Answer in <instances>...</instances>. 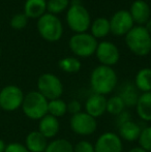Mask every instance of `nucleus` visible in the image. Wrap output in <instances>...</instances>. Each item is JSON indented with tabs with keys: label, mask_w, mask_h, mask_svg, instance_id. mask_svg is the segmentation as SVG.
I'll return each instance as SVG.
<instances>
[{
	"label": "nucleus",
	"mask_w": 151,
	"mask_h": 152,
	"mask_svg": "<svg viewBox=\"0 0 151 152\" xmlns=\"http://www.w3.org/2000/svg\"><path fill=\"white\" fill-rule=\"evenodd\" d=\"M67 113V102L61 98L57 99L49 100L48 102V114L56 117V118H61Z\"/></svg>",
	"instance_id": "nucleus-24"
},
{
	"label": "nucleus",
	"mask_w": 151,
	"mask_h": 152,
	"mask_svg": "<svg viewBox=\"0 0 151 152\" xmlns=\"http://www.w3.org/2000/svg\"><path fill=\"white\" fill-rule=\"evenodd\" d=\"M95 56L99 61L101 65L113 67L115 64L118 63L119 59H120V52H119L117 46L113 42L103 40L97 45Z\"/></svg>",
	"instance_id": "nucleus-10"
},
{
	"label": "nucleus",
	"mask_w": 151,
	"mask_h": 152,
	"mask_svg": "<svg viewBox=\"0 0 151 152\" xmlns=\"http://www.w3.org/2000/svg\"><path fill=\"white\" fill-rule=\"evenodd\" d=\"M71 5V0H48L47 1V12L57 16L61 14Z\"/></svg>",
	"instance_id": "nucleus-27"
},
{
	"label": "nucleus",
	"mask_w": 151,
	"mask_h": 152,
	"mask_svg": "<svg viewBox=\"0 0 151 152\" xmlns=\"http://www.w3.org/2000/svg\"><path fill=\"white\" fill-rule=\"evenodd\" d=\"M144 27H145V28L147 29V31L151 34V18L149 19V20H148V22L146 23L145 25H144Z\"/></svg>",
	"instance_id": "nucleus-35"
},
{
	"label": "nucleus",
	"mask_w": 151,
	"mask_h": 152,
	"mask_svg": "<svg viewBox=\"0 0 151 152\" xmlns=\"http://www.w3.org/2000/svg\"><path fill=\"white\" fill-rule=\"evenodd\" d=\"M4 152H29L28 149L25 147V145L21 144V143H10L6 146Z\"/></svg>",
	"instance_id": "nucleus-32"
},
{
	"label": "nucleus",
	"mask_w": 151,
	"mask_h": 152,
	"mask_svg": "<svg viewBox=\"0 0 151 152\" xmlns=\"http://www.w3.org/2000/svg\"><path fill=\"white\" fill-rule=\"evenodd\" d=\"M94 152H123V141L116 132H106L95 141Z\"/></svg>",
	"instance_id": "nucleus-12"
},
{
	"label": "nucleus",
	"mask_w": 151,
	"mask_h": 152,
	"mask_svg": "<svg viewBox=\"0 0 151 152\" xmlns=\"http://www.w3.org/2000/svg\"><path fill=\"white\" fill-rule=\"evenodd\" d=\"M118 85V77L113 67L98 65L91 72L90 87L93 93L108 95L116 89Z\"/></svg>",
	"instance_id": "nucleus-1"
},
{
	"label": "nucleus",
	"mask_w": 151,
	"mask_h": 152,
	"mask_svg": "<svg viewBox=\"0 0 151 152\" xmlns=\"http://www.w3.org/2000/svg\"><path fill=\"white\" fill-rule=\"evenodd\" d=\"M60 130L59 119L52 115L47 114L38 122V132L46 139H53Z\"/></svg>",
	"instance_id": "nucleus-15"
},
{
	"label": "nucleus",
	"mask_w": 151,
	"mask_h": 152,
	"mask_svg": "<svg viewBox=\"0 0 151 152\" xmlns=\"http://www.w3.org/2000/svg\"><path fill=\"white\" fill-rule=\"evenodd\" d=\"M24 93L16 85H7L0 91V108L7 112L18 110L22 107Z\"/></svg>",
	"instance_id": "nucleus-9"
},
{
	"label": "nucleus",
	"mask_w": 151,
	"mask_h": 152,
	"mask_svg": "<svg viewBox=\"0 0 151 152\" xmlns=\"http://www.w3.org/2000/svg\"><path fill=\"white\" fill-rule=\"evenodd\" d=\"M135 108L138 117L141 120L151 122V92L140 94Z\"/></svg>",
	"instance_id": "nucleus-19"
},
{
	"label": "nucleus",
	"mask_w": 151,
	"mask_h": 152,
	"mask_svg": "<svg viewBox=\"0 0 151 152\" xmlns=\"http://www.w3.org/2000/svg\"><path fill=\"white\" fill-rule=\"evenodd\" d=\"M110 27L111 33L116 36L126 35L135 26V23L131 14L126 10H117L110 19Z\"/></svg>",
	"instance_id": "nucleus-11"
},
{
	"label": "nucleus",
	"mask_w": 151,
	"mask_h": 152,
	"mask_svg": "<svg viewBox=\"0 0 151 152\" xmlns=\"http://www.w3.org/2000/svg\"><path fill=\"white\" fill-rule=\"evenodd\" d=\"M36 28L39 35L49 42H56L63 35V25L57 16L46 12L37 19Z\"/></svg>",
	"instance_id": "nucleus-4"
},
{
	"label": "nucleus",
	"mask_w": 151,
	"mask_h": 152,
	"mask_svg": "<svg viewBox=\"0 0 151 152\" xmlns=\"http://www.w3.org/2000/svg\"><path fill=\"white\" fill-rule=\"evenodd\" d=\"M58 67L66 74H76L81 70L82 63L80 59L74 56L64 57L58 61Z\"/></svg>",
	"instance_id": "nucleus-23"
},
{
	"label": "nucleus",
	"mask_w": 151,
	"mask_h": 152,
	"mask_svg": "<svg viewBox=\"0 0 151 152\" xmlns=\"http://www.w3.org/2000/svg\"><path fill=\"white\" fill-rule=\"evenodd\" d=\"M37 91L48 100L57 99L63 93V84L56 75L44 72L37 80Z\"/></svg>",
	"instance_id": "nucleus-7"
},
{
	"label": "nucleus",
	"mask_w": 151,
	"mask_h": 152,
	"mask_svg": "<svg viewBox=\"0 0 151 152\" xmlns=\"http://www.w3.org/2000/svg\"><path fill=\"white\" fill-rule=\"evenodd\" d=\"M125 108L126 107H125L124 102L118 94L107 98V113L109 114L113 115V116H118L123 111H125Z\"/></svg>",
	"instance_id": "nucleus-26"
},
{
	"label": "nucleus",
	"mask_w": 151,
	"mask_h": 152,
	"mask_svg": "<svg viewBox=\"0 0 151 152\" xmlns=\"http://www.w3.org/2000/svg\"><path fill=\"white\" fill-rule=\"evenodd\" d=\"M129 14L133 23L139 26H144L151 16V8L149 4L144 0H135L129 8Z\"/></svg>",
	"instance_id": "nucleus-14"
},
{
	"label": "nucleus",
	"mask_w": 151,
	"mask_h": 152,
	"mask_svg": "<svg viewBox=\"0 0 151 152\" xmlns=\"http://www.w3.org/2000/svg\"><path fill=\"white\" fill-rule=\"evenodd\" d=\"M49 100L37 90L30 91L24 96L22 104L23 113L31 120H40L48 114Z\"/></svg>",
	"instance_id": "nucleus-5"
},
{
	"label": "nucleus",
	"mask_w": 151,
	"mask_h": 152,
	"mask_svg": "<svg viewBox=\"0 0 151 152\" xmlns=\"http://www.w3.org/2000/svg\"><path fill=\"white\" fill-rule=\"evenodd\" d=\"M125 44L137 56H147L151 52V34L144 26L136 25L125 35Z\"/></svg>",
	"instance_id": "nucleus-3"
},
{
	"label": "nucleus",
	"mask_w": 151,
	"mask_h": 152,
	"mask_svg": "<svg viewBox=\"0 0 151 152\" xmlns=\"http://www.w3.org/2000/svg\"><path fill=\"white\" fill-rule=\"evenodd\" d=\"M97 45V39L88 32L75 33L69 42V49L77 58H88L94 55Z\"/></svg>",
	"instance_id": "nucleus-6"
},
{
	"label": "nucleus",
	"mask_w": 151,
	"mask_h": 152,
	"mask_svg": "<svg viewBox=\"0 0 151 152\" xmlns=\"http://www.w3.org/2000/svg\"><path fill=\"white\" fill-rule=\"evenodd\" d=\"M74 152H94V144L87 140H81L74 145Z\"/></svg>",
	"instance_id": "nucleus-30"
},
{
	"label": "nucleus",
	"mask_w": 151,
	"mask_h": 152,
	"mask_svg": "<svg viewBox=\"0 0 151 152\" xmlns=\"http://www.w3.org/2000/svg\"><path fill=\"white\" fill-rule=\"evenodd\" d=\"M44 152H74V145L66 139H54L48 143Z\"/></svg>",
	"instance_id": "nucleus-25"
},
{
	"label": "nucleus",
	"mask_w": 151,
	"mask_h": 152,
	"mask_svg": "<svg viewBox=\"0 0 151 152\" xmlns=\"http://www.w3.org/2000/svg\"><path fill=\"white\" fill-rule=\"evenodd\" d=\"M69 127L71 132L80 137H89L97 129V121L85 112L71 115L69 119Z\"/></svg>",
	"instance_id": "nucleus-8"
},
{
	"label": "nucleus",
	"mask_w": 151,
	"mask_h": 152,
	"mask_svg": "<svg viewBox=\"0 0 151 152\" xmlns=\"http://www.w3.org/2000/svg\"><path fill=\"white\" fill-rule=\"evenodd\" d=\"M90 34L96 39L105 38L109 33H111V27H110V21L107 18H99L95 19L91 22L90 25Z\"/></svg>",
	"instance_id": "nucleus-21"
},
{
	"label": "nucleus",
	"mask_w": 151,
	"mask_h": 152,
	"mask_svg": "<svg viewBox=\"0 0 151 152\" xmlns=\"http://www.w3.org/2000/svg\"><path fill=\"white\" fill-rule=\"evenodd\" d=\"M47 12V0H26L24 14L28 19H39Z\"/></svg>",
	"instance_id": "nucleus-20"
},
{
	"label": "nucleus",
	"mask_w": 151,
	"mask_h": 152,
	"mask_svg": "<svg viewBox=\"0 0 151 152\" xmlns=\"http://www.w3.org/2000/svg\"><path fill=\"white\" fill-rule=\"evenodd\" d=\"M65 21L67 26L75 33L87 32L92 22L89 12L79 0L71 1V5L65 15Z\"/></svg>",
	"instance_id": "nucleus-2"
},
{
	"label": "nucleus",
	"mask_w": 151,
	"mask_h": 152,
	"mask_svg": "<svg viewBox=\"0 0 151 152\" xmlns=\"http://www.w3.org/2000/svg\"><path fill=\"white\" fill-rule=\"evenodd\" d=\"M84 110L93 118H99L107 113V98L101 94L92 93L85 102Z\"/></svg>",
	"instance_id": "nucleus-13"
},
{
	"label": "nucleus",
	"mask_w": 151,
	"mask_h": 152,
	"mask_svg": "<svg viewBox=\"0 0 151 152\" xmlns=\"http://www.w3.org/2000/svg\"><path fill=\"white\" fill-rule=\"evenodd\" d=\"M127 152H146L144 149H142L141 147H133V148H131V149H129Z\"/></svg>",
	"instance_id": "nucleus-34"
},
{
	"label": "nucleus",
	"mask_w": 151,
	"mask_h": 152,
	"mask_svg": "<svg viewBox=\"0 0 151 152\" xmlns=\"http://www.w3.org/2000/svg\"><path fill=\"white\" fill-rule=\"evenodd\" d=\"M142 128L137 122L128 120L118 126V136L122 141L133 143L139 140Z\"/></svg>",
	"instance_id": "nucleus-16"
},
{
	"label": "nucleus",
	"mask_w": 151,
	"mask_h": 152,
	"mask_svg": "<svg viewBox=\"0 0 151 152\" xmlns=\"http://www.w3.org/2000/svg\"><path fill=\"white\" fill-rule=\"evenodd\" d=\"M118 95L123 100L126 108H133L137 104L140 94L139 90L137 89V87L135 86L133 83L126 82L123 83L120 86V90H119Z\"/></svg>",
	"instance_id": "nucleus-17"
},
{
	"label": "nucleus",
	"mask_w": 151,
	"mask_h": 152,
	"mask_svg": "<svg viewBox=\"0 0 151 152\" xmlns=\"http://www.w3.org/2000/svg\"><path fill=\"white\" fill-rule=\"evenodd\" d=\"M131 120V115L128 111H123L121 114H119L118 116H116V125L118 127L119 125H121L124 122Z\"/></svg>",
	"instance_id": "nucleus-33"
},
{
	"label": "nucleus",
	"mask_w": 151,
	"mask_h": 152,
	"mask_svg": "<svg viewBox=\"0 0 151 152\" xmlns=\"http://www.w3.org/2000/svg\"><path fill=\"white\" fill-rule=\"evenodd\" d=\"M5 148H6V145H5V143L3 142V141L0 139V152H4V150H5Z\"/></svg>",
	"instance_id": "nucleus-36"
},
{
	"label": "nucleus",
	"mask_w": 151,
	"mask_h": 152,
	"mask_svg": "<svg viewBox=\"0 0 151 152\" xmlns=\"http://www.w3.org/2000/svg\"><path fill=\"white\" fill-rule=\"evenodd\" d=\"M138 143L139 147L144 149L146 152H151V125L142 128Z\"/></svg>",
	"instance_id": "nucleus-28"
},
{
	"label": "nucleus",
	"mask_w": 151,
	"mask_h": 152,
	"mask_svg": "<svg viewBox=\"0 0 151 152\" xmlns=\"http://www.w3.org/2000/svg\"><path fill=\"white\" fill-rule=\"evenodd\" d=\"M27 24H28V18L25 16L24 12L16 14L10 20V26L16 30H21V29L25 28Z\"/></svg>",
	"instance_id": "nucleus-29"
},
{
	"label": "nucleus",
	"mask_w": 151,
	"mask_h": 152,
	"mask_svg": "<svg viewBox=\"0 0 151 152\" xmlns=\"http://www.w3.org/2000/svg\"><path fill=\"white\" fill-rule=\"evenodd\" d=\"M0 58H1V48H0Z\"/></svg>",
	"instance_id": "nucleus-37"
},
{
	"label": "nucleus",
	"mask_w": 151,
	"mask_h": 152,
	"mask_svg": "<svg viewBox=\"0 0 151 152\" xmlns=\"http://www.w3.org/2000/svg\"><path fill=\"white\" fill-rule=\"evenodd\" d=\"M82 104L77 99H71L69 102H67V113L71 115H76L78 113L82 112Z\"/></svg>",
	"instance_id": "nucleus-31"
},
{
	"label": "nucleus",
	"mask_w": 151,
	"mask_h": 152,
	"mask_svg": "<svg viewBox=\"0 0 151 152\" xmlns=\"http://www.w3.org/2000/svg\"><path fill=\"white\" fill-rule=\"evenodd\" d=\"M48 146V139H46L38 130L29 132L25 140V147L29 152H44Z\"/></svg>",
	"instance_id": "nucleus-18"
},
{
	"label": "nucleus",
	"mask_w": 151,
	"mask_h": 152,
	"mask_svg": "<svg viewBox=\"0 0 151 152\" xmlns=\"http://www.w3.org/2000/svg\"><path fill=\"white\" fill-rule=\"evenodd\" d=\"M133 84L139 92H142V93L151 92V68H141L136 74Z\"/></svg>",
	"instance_id": "nucleus-22"
}]
</instances>
